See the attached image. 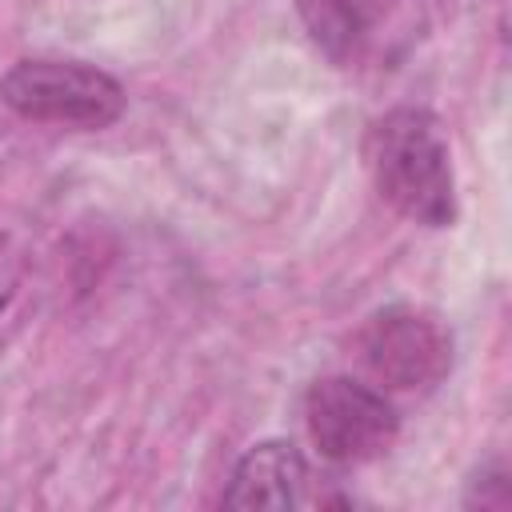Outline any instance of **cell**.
<instances>
[{
  "instance_id": "obj_1",
  "label": "cell",
  "mask_w": 512,
  "mask_h": 512,
  "mask_svg": "<svg viewBox=\"0 0 512 512\" xmlns=\"http://www.w3.org/2000/svg\"><path fill=\"white\" fill-rule=\"evenodd\" d=\"M368 156L380 196L404 220L424 228H448L456 220L452 152L428 108H392L376 120Z\"/></svg>"
},
{
  "instance_id": "obj_2",
  "label": "cell",
  "mask_w": 512,
  "mask_h": 512,
  "mask_svg": "<svg viewBox=\"0 0 512 512\" xmlns=\"http://www.w3.org/2000/svg\"><path fill=\"white\" fill-rule=\"evenodd\" d=\"M0 100L36 124L108 128L124 116L128 96L116 76L84 60H16L0 80Z\"/></svg>"
},
{
  "instance_id": "obj_3",
  "label": "cell",
  "mask_w": 512,
  "mask_h": 512,
  "mask_svg": "<svg viewBox=\"0 0 512 512\" xmlns=\"http://www.w3.org/2000/svg\"><path fill=\"white\" fill-rule=\"evenodd\" d=\"M308 436L332 464H364L392 448L400 416L392 400L352 376H324L304 396Z\"/></svg>"
},
{
  "instance_id": "obj_4",
  "label": "cell",
  "mask_w": 512,
  "mask_h": 512,
  "mask_svg": "<svg viewBox=\"0 0 512 512\" xmlns=\"http://www.w3.org/2000/svg\"><path fill=\"white\" fill-rule=\"evenodd\" d=\"M364 368L400 392L432 388L452 368V336L448 328L412 304H392L368 316V324L356 336Z\"/></svg>"
},
{
  "instance_id": "obj_5",
  "label": "cell",
  "mask_w": 512,
  "mask_h": 512,
  "mask_svg": "<svg viewBox=\"0 0 512 512\" xmlns=\"http://www.w3.org/2000/svg\"><path fill=\"white\" fill-rule=\"evenodd\" d=\"M324 504L316 492L312 468L292 440H264L252 444L224 488V508H300Z\"/></svg>"
},
{
  "instance_id": "obj_6",
  "label": "cell",
  "mask_w": 512,
  "mask_h": 512,
  "mask_svg": "<svg viewBox=\"0 0 512 512\" xmlns=\"http://www.w3.org/2000/svg\"><path fill=\"white\" fill-rule=\"evenodd\" d=\"M392 4L396 0H300V12L316 44H324L332 56H344L392 12Z\"/></svg>"
},
{
  "instance_id": "obj_7",
  "label": "cell",
  "mask_w": 512,
  "mask_h": 512,
  "mask_svg": "<svg viewBox=\"0 0 512 512\" xmlns=\"http://www.w3.org/2000/svg\"><path fill=\"white\" fill-rule=\"evenodd\" d=\"M4 308H8V280L0 276V312H4Z\"/></svg>"
}]
</instances>
